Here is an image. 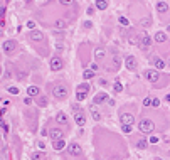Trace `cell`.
<instances>
[{
    "instance_id": "b9f144b4",
    "label": "cell",
    "mask_w": 170,
    "mask_h": 160,
    "mask_svg": "<svg viewBox=\"0 0 170 160\" xmlns=\"http://www.w3.org/2000/svg\"><path fill=\"white\" fill-rule=\"evenodd\" d=\"M4 15H5V8H4V7H0V19H2Z\"/></svg>"
},
{
    "instance_id": "c3c4849f",
    "label": "cell",
    "mask_w": 170,
    "mask_h": 160,
    "mask_svg": "<svg viewBox=\"0 0 170 160\" xmlns=\"http://www.w3.org/2000/svg\"><path fill=\"white\" fill-rule=\"evenodd\" d=\"M165 100H167V101H170V94H167V96H165Z\"/></svg>"
},
{
    "instance_id": "8fae6325",
    "label": "cell",
    "mask_w": 170,
    "mask_h": 160,
    "mask_svg": "<svg viewBox=\"0 0 170 160\" xmlns=\"http://www.w3.org/2000/svg\"><path fill=\"white\" fill-rule=\"evenodd\" d=\"M74 120H76V123L79 126H83L86 123V116H84V113L83 111H79L77 108H74Z\"/></svg>"
},
{
    "instance_id": "ba28073f",
    "label": "cell",
    "mask_w": 170,
    "mask_h": 160,
    "mask_svg": "<svg viewBox=\"0 0 170 160\" xmlns=\"http://www.w3.org/2000/svg\"><path fill=\"white\" fill-rule=\"evenodd\" d=\"M145 78L150 81V83H157L158 79H160V74H158V71H155V69H147L145 71Z\"/></svg>"
},
{
    "instance_id": "603a6c76",
    "label": "cell",
    "mask_w": 170,
    "mask_h": 160,
    "mask_svg": "<svg viewBox=\"0 0 170 160\" xmlns=\"http://www.w3.org/2000/svg\"><path fill=\"white\" fill-rule=\"evenodd\" d=\"M15 74H17V79L19 81H26L27 79V72L24 71V69H20V67H17V69H15Z\"/></svg>"
},
{
    "instance_id": "f907efd6",
    "label": "cell",
    "mask_w": 170,
    "mask_h": 160,
    "mask_svg": "<svg viewBox=\"0 0 170 160\" xmlns=\"http://www.w3.org/2000/svg\"><path fill=\"white\" fill-rule=\"evenodd\" d=\"M168 30H170V25H168Z\"/></svg>"
},
{
    "instance_id": "83f0119b",
    "label": "cell",
    "mask_w": 170,
    "mask_h": 160,
    "mask_svg": "<svg viewBox=\"0 0 170 160\" xmlns=\"http://www.w3.org/2000/svg\"><path fill=\"white\" fill-rule=\"evenodd\" d=\"M91 115H93V118L94 120H101V115H99V111L96 108H94V105L91 106Z\"/></svg>"
},
{
    "instance_id": "5bb4252c",
    "label": "cell",
    "mask_w": 170,
    "mask_h": 160,
    "mask_svg": "<svg viewBox=\"0 0 170 160\" xmlns=\"http://www.w3.org/2000/svg\"><path fill=\"white\" fill-rule=\"evenodd\" d=\"M29 39L34 42H39V41H44V34L41 32V30H32V32L29 34Z\"/></svg>"
},
{
    "instance_id": "d4e9b609",
    "label": "cell",
    "mask_w": 170,
    "mask_h": 160,
    "mask_svg": "<svg viewBox=\"0 0 170 160\" xmlns=\"http://www.w3.org/2000/svg\"><path fill=\"white\" fill-rule=\"evenodd\" d=\"M88 91H90V84L88 83H83L77 86V93H88Z\"/></svg>"
},
{
    "instance_id": "3957f363",
    "label": "cell",
    "mask_w": 170,
    "mask_h": 160,
    "mask_svg": "<svg viewBox=\"0 0 170 160\" xmlns=\"http://www.w3.org/2000/svg\"><path fill=\"white\" fill-rule=\"evenodd\" d=\"M152 42H153V39L150 37L147 32H141V34H140V39H138V46H140L141 49H148V47L152 46Z\"/></svg>"
},
{
    "instance_id": "f35d334b",
    "label": "cell",
    "mask_w": 170,
    "mask_h": 160,
    "mask_svg": "<svg viewBox=\"0 0 170 160\" xmlns=\"http://www.w3.org/2000/svg\"><path fill=\"white\" fill-rule=\"evenodd\" d=\"M152 106H153V108H158V106H160V100H157V98H155V100L152 101Z\"/></svg>"
},
{
    "instance_id": "ee69618b",
    "label": "cell",
    "mask_w": 170,
    "mask_h": 160,
    "mask_svg": "<svg viewBox=\"0 0 170 160\" xmlns=\"http://www.w3.org/2000/svg\"><path fill=\"white\" fill-rule=\"evenodd\" d=\"M88 14H90V15H93V14H94V10H93V7H90V8H88Z\"/></svg>"
},
{
    "instance_id": "7a4b0ae2",
    "label": "cell",
    "mask_w": 170,
    "mask_h": 160,
    "mask_svg": "<svg viewBox=\"0 0 170 160\" xmlns=\"http://www.w3.org/2000/svg\"><path fill=\"white\" fill-rule=\"evenodd\" d=\"M138 128H140V131H141V133H152V131L155 130V125H153V122H152V120L145 118V120H141V122H140Z\"/></svg>"
},
{
    "instance_id": "277c9868",
    "label": "cell",
    "mask_w": 170,
    "mask_h": 160,
    "mask_svg": "<svg viewBox=\"0 0 170 160\" xmlns=\"http://www.w3.org/2000/svg\"><path fill=\"white\" fill-rule=\"evenodd\" d=\"M15 49H17V42L14 41V39H9V41H5L2 44V51H4L5 54H12Z\"/></svg>"
},
{
    "instance_id": "52a82bcc",
    "label": "cell",
    "mask_w": 170,
    "mask_h": 160,
    "mask_svg": "<svg viewBox=\"0 0 170 160\" xmlns=\"http://www.w3.org/2000/svg\"><path fill=\"white\" fill-rule=\"evenodd\" d=\"M62 67H64V61L59 56H54V57L51 59V69L52 71H61Z\"/></svg>"
},
{
    "instance_id": "ab89813d",
    "label": "cell",
    "mask_w": 170,
    "mask_h": 160,
    "mask_svg": "<svg viewBox=\"0 0 170 160\" xmlns=\"http://www.w3.org/2000/svg\"><path fill=\"white\" fill-rule=\"evenodd\" d=\"M9 93H12V94H19V88H14V86H10V88H9Z\"/></svg>"
},
{
    "instance_id": "d590c367",
    "label": "cell",
    "mask_w": 170,
    "mask_h": 160,
    "mask_svg": "<svg viewBox=\"0 0 170 160\" xmlns=\"http://www.w3.org/2000/svg\"><path fill=\"white\" fill-rule=\"evenodd\" d=\"M118 20H120V24H121V25H125V27L128 25V19H126V17H120Z\"/></svg>"
},
{
    "instance_id": "d6986e66",
    "label": "cell",
    "mask_w": 170,
    "mask_h": 160,
    "mask_svg": "<svg viewBox=\"0 0 170 160\" xmlns=\"http://www.w3.org/2000/svg\"><path fill=\"white\" fill-rule=\"evenodd\" d=\"M153 41L157 42V44H163V42L167 41V34L165 32H157L155 37H153Z\"/></svg>"
},
{
    "instance_id": "9c48e42d",
    "label": "cell",
    "mask_w": 170,
    "mask_h": 160,
    "mask_svg": "<svg viewBox=\"0 0 170 160\" xmlns=\"http://www.w3.org/2000/svg\"><path fill=\"white\" fill-rule=\"evenodd\" d=\"M120 120H121V125H132L135 123V116L132 113H121L120 115Z\"/></svg>"
},
{
    "instance_id": "7dc6e473",
    "label": "cell",
    "mask_w": 170,
    "mask_h": 160,
    "mask_svg": "<svg viewBox=\"0 0 170 160\" xmlns=\"http://www.w3.org/2000/svg\"><path fill=\"white\" fill-rule=\"evenodd\" d=\"M2 34H4V30H2V24H0V35H2Z\"/></svg>"
},
{
    "instance_id": "484cf974",
    "label": "cell",
    "mask_w": 170,
    "mask_h": 160,
    "mask_svg": "<svg viewBox=\"0 0 170 160\" xmlns=\"http://www.w3.org/2000/svg\"><path fill=\"white\" fill-rule=\"evenodd\" d=\"M136 147L140 148V150H143V148L148 147V142H147L145 138H141V140H138V142H136Z\"/></svg>"
},
{
    "instance_id": "4fadbf2b",
    "label": "cell",
    "mask_w": 170,
    "mask_h": 160,
    "mask_svg": "<svg viewBox=\"0 0 170 160\" xmlns=\"http://www.w3.org/2000/svg\"><path fill=\"white\" fill-rule=\"evenodd\" d=\"M49 135H51L52 142H57V140H62V130L61 128H52L51 131H49Z\"/></svg>"
},
{
    "instance_id": "7402d4cb",
    "label": "cell",
    "mask_w": 170,
    "mask_h": 160,
    "mask_svg": "<svg viewBox=\"0 0 170 160\" xmlns=\"http://www.w3.org/2000/svg\"><path fill=\"white\" fill-rule=\"evenodd\" d=\"M35 103H37V106H41V108H44V106H47V103H49V100H47V96H41V94H39V96L35 98Z\"/></svg>"
},
{
    "instance_id": "4316f807",
    "label": "cell",
    "mask_w": 170,
    "mask_h": 160,
    "mask_svg": "<svg viewBox=\"0 0 170 160\" xmlns=\"http://www.w3.org/2000/svg\"><path fill=\"white\" fill-rule=\"evenodd\" d=\"M64 147H66V143H64V140H57V142H54V148H56L57 152H59V150H62Z\"/></svg>"
},
{
    "instance_id": "f546056e",
    "label": "cell",
    "mask_w": 170,
    "mask_h": 160,
    "mask_svg": "<svg viewBox=\"0 0 170 160\" xmlns=\"http://www.w3.org/2000/svg\"><path fill=\"white\" fill-rule=\"evenodd\" d=\"M150 24H152V20H150V17H148V19L145 17V19H141V22H140V25H141V27H150Z\"/></svg>"
},
{
    "instance_id": "f1b7e54d",
    "label": "cell",
    "mask_w": 170,
    "mask_h": 160,
    "mask_svg": "<svg viewBox=\"0 0 170 160\" xmlns=\"http://www.w3.org/2000/svg\"><path fill=\"white\" fill-rule=\"evenodd\" d=\"M113 88H115V91H116V93H121V91H123V84L120 83V81H116V83L113 84Z\"/></svg>"
},
{
    "instance_id": "ffe728a7",
    "label": "cell",
    "mask_w": 170,
    "mask_h": 160,
    "mask_svg": "<svg viewBox=\"0 0 170 160\" xmlns=\"http://www.w3.org/2000/svg\"><path fill=\"white\" fill-rule=\"evenodd\" d=\"M157 10L160 14H167L168 12V4H167V2H162V0L157 2Z\"/></svg>"
},
{
    "instance_id": "4dcf8cb0",
    "label": "cell",
    "mask_w": 170,
    "mask_h": 160,
    "mask_svg": "<svg viewBox=\"0 0 170 160\" xmlns=\"http://www.w3.org/2000/svg\"><path fill=\"white\" fill-rule=\"evenodd\" d=\"M61 5H66V7H72L74 5V0H59Z\"/></svg>"
},
{
    "instance_id": "e575fe53",
    "label": "cell",
    "mask_w": 170,
    "mask_h": 160,
    "mask_svg": "<svg viewBox=\"0 0 170 160\" xmlns=\"http://www.w3.org/2000/svg\"><path fill=\"white\" fill-rule=\"evenodd\" d=\"M90 67H91V71H93V72H98V71H99V66H98V63H93Z\"/></svg>"
},
{
    "instance_id": "681fc988",
    "label": "cell",
    "mask_w": 170,
    "mask_h": 160,
    "mask_svg": "<svg viewBox=\"0 0 170 160\" xmlns=\"http://www.w3.org/2000/svg\"><path fill=\"white\" fill-rule=\"evenodd\" d=\"M155 160H163V158H155Z\"/></svg>"
},
{
    "instance_id": "8d00e7d4",
    "label": "cell",
    "mask_w": 170,
    "mask_h": 160,
    "mask_svg": "<svg viewBox=\"0 0 170 160\" xmlns=\"http://www.w3.org/2000/svg\"><path fill=\"white\" fill-rule=\"evenodd\" d=\"M152 98H145V100H143V106H152Z\"/></svg>"
},
{
    "instance_id": "44dd1931",
    "label": "cell",
    "mask_w": 170,
    "mask_h": 160,
    "mask_svg": "<svg viewBox=\"0 0 170 160\" xmlns=\"http://www.w3.org/2000/svg\"><path fill=\"white\" fill-rule=\"evenodd\" d=\"M27 94L32 98H37L39 94H41V89L37 88V86H30V88H27Z\"/></svg>"
},
{
    "instance_id": "1f68e13d",
    "label": "cell",
    "mask_w": 170,
    "mask_h": 160,
    "mask_svg": "<svg viewBox=\"0 0 170 160\" xmlns=\"http://www.w3.org/2000/svg\"><path fill=\"white\" fill-rule=\"evenodd\" d=\"M93 76H94V72H93V71H91V69H90V71H84V74H83V78H84V79H91Z\"/></svg>"
},
{
    "instance_id": "836d02e7",
    "label": "cell",
    "mask_w": 170,
    "mask_h": 160,
    "mask_svg": "<svg viewBox=\"0 0 170 160\" xmlns=\"http://www.w3.org/2000/svg\"><path fill=\"white\" fill-rule=\"evenodd\" d=\"M76 98H77V101L86 100V93H76Z\"/></svg>"
},
{
    "instance_id": "60d3db41",
    "label": "cell",
    "mask_w": 170,
    "mask_h": 160,
    "mask_svg": "<svg viewBox=\"0 0 170 160\" xmlns=\"http://www.w3.org/2000/svg\"><path fill=\"white\" fill-rule=\"evenodd\" d=\"M27 27H29V29H34V27H35V24H34L32 20H29V22H27Z\"/></svg>"
},
{
    "instance_id": "bcb514c9",
    "label": "cell",
    "mask_w": 170,
    "mask_h": 160,
    "mask_svg": "<svg viewBox=\"0 0 170 160\" xmlns=\"http://www.w3.org/2000/svg\"><path fill=\"white\" fill-rule=\"evenodd\" d=\"M167 66H170V56H168V59H167Z\"/></svg>"
},
{
    "instance_id": "cb8c5ba5",
    "label": "cell",
    "mask_w": 170,
    "mask_h": 160,
    "mask_svg": "<svg viewBox=\"0 0 170 160\" xmlns=\"http://www.w3.org/2000/svg\"><path fill=\"white\" fill-rule=\"evenodd\" d=\"M96 8H98V10H106L108 0H96Z\"/></svg>"
},
{
    "instance_id": "8992f818",
    "label": "cell",
    "mask_w": 170,
    "mask_h": 160,
    "mask_svg": "<svg viewBox=\"0 0 170 160\" xmlns=\"http://www.w3.org/2000/svg\"><path fill=\"white\" fill-rule=\"evenodd\" d=\"M93 56H94V61L96 63H103L105 59H106V51L103 49V47H96V49L93 51Z\"/></svg>"
},
{
    "instance_id": "2e32d148",
    "label": "cell",
    "mask_w": 170,
    "mask_h": 160,
    "mask_svg": "<svg viewBox=\"0 0 170 160\" xmlns=\"http://www.w3.org/2000/svg\"><path fill=\"white\" fill-rule=\"evenodd\" d=\"M106 100H108V93H98V94L94 96L93 105H101L103 101H106Z\"/></svg>"
},
{
    "instance_id": "5b68a950",
    "label": "cell",
    "mask_w": 170,
    "mask_h": 160,
    "mask_svg": "<svg viewBox=\"0 0 170 160\" xmlns=\"http://www.w3.org/2000/svg\"><path fill=\"white\" fill-rule=\"evenodd\" d=\"M68 153H69V155H72V157L81 155V153H83V150H81V145H79V143H76V142L69 143V145H68Z\"/></svg>"
},
{
    "instance_id": "6da1fadb",
    "label": "cell",
    "mask_w": 170,
    "mask_h": 160,
    "mask_svg": "<svg viewBox=\"0 0 170 160\" xmlns=\"http://www.w3.org/2000/svg\"><path fill=\"white\" fill-rule=\"evenodd\" d=\"M52 94H54L56 100H64V98L68 96V86L62 83H57L52 86Z\"/></svg>"
},
{
    "instance_id": "7c38bea8",
    "label": "cell",
    "mask_w": 170,
    "mask_h": 160,
    "mask_svg": "<svg viewBox=\"0 0 170 160\" xmlns=\"http://www.w3.org/2000/svg\"><path fill=\"white\" fill-rule=\"evenodd\" d=\"M125 66H126L128 71H135L136 69V59L133 57V56H126V59H125Z\"/></svg>"
},
{
    "instance_id": "74e56055",
    "label": "cell",
    "mask_w": 170,
    "mask_h": 160,
    "mask_svg": "<svg viewBox=\"0 0 170 160\" xmlns=\"http://www.w3.org/2000/svg\"><path fill=\"white\" fill-rule=\"evenodd\" d=\"M42 158H44L42 153H34V155H32V160H42Z\"/></svg>"
},
{
    "instance_id": "e0dca14e",
    "label": "cell",
    "mask_w": 170,
    "mask_h": 160,
    "mask_svg": "<svg viewBox=\"0 0 170 160\" xmlns=\"http://www.w3.org/2000/svg\"><path fill=\"white\" fill-rule=\"evenodd\" d=\"M54 27H56V29H59V30H64V29H68V22L64 20V19H56V20H54Z\"/></svg>"
},
{
    "instance_id": "7bdbcfd3",
    "label": "cell",
    "mask_w": 170,
    "mask_h": 160,
    "mask_svg": "<svg viewBox=\"0 0 170 160\" xmlns=\"http://www.w3.org/2000/svg\"><path fill=\"white\" fill-rule=\"evenodd\" d=\"M150 142H152V143H157L158 138H157V137H150Z\"/></svg>"
},
{
    "instance_id": "30bf717a",
    "label": "cell",
    "mask_w": 170,
    "mask_h": 160,
    "mask_svg": "<svg viewBox=\"0 0 170 160\" xmlns=\"http://www.w3.org/2000/svg\"><path fill=\"white\" fill-rule=\"evenodd\" d=\"M121 66V57L118 56V52H111V71H116Z\"/></svg>"
},
{
    "instance_id": "9a60e30c",
    "label": "cell",
    "mask_w": 170,
    "mask_h": 160,
    "mask_svg": "<svg viewBox=\"0 0 170 160\" xmlns=\"http://www.w3.org/2000/svg\"><path fill=\"white\" fill-rule=\"evenodd\" d=\"M153 66H155L157 71H160V69H165L167 67V63L162 57H153Z\"/></svg>"
},
{
    "instance_id": "f6af8a7d",
    "label": "cell",
    "mask_w": 170,
    "mask_h": 160,
    "mask_svg": "<svg viewBox=\"0 0 170 160\" xmlns=\"http://www.w3.org/2000/svg\"><path fill=\"white\" fill-rule=\"evenodd\" d=\"M24 103H26V105L29 106V105H30V98H26V100H24Z\"/></svg>"
},
{
    "instance_id": "d6a6232c",
    "label": "cell",
    "mask_w": 170,
    "mask_h": 160,
    "mask_svg": "<svg viewBox=\"0 0 170 160\" xmlns=\"http://www.w3.org/2000/svg\"><path fill=\"white\" fill-rule=\"evenodd\" d=\"M121 130L125 133H132V125H121Z\"/></svg>"
},
{
    "instance_id": "ac0fdd59",
    "label": "cell",
    "mask_w": 170,
    "mask_h": 160,
    "mask_svg": "<svg viewBox=\"0 0 170 160\" xmlns=\"http://www.w3.org/2000/svg\"><path fill=\"white\" fill-rule=\"evenodd\" d=\"M56 122L59 123V125H68V116H66V113L59 111V113L56 115Z\"/></svg>"
}]
</instances>
